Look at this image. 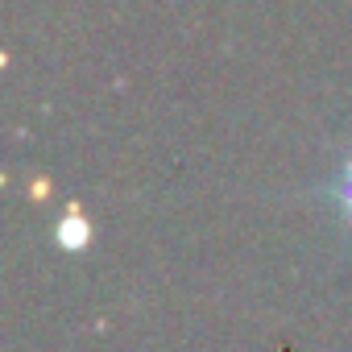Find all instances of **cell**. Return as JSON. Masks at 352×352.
Masks as SVG:
<instances>
[{"instance_id": "6da1fadb", "label": "cell", "mask_w": 352, "mask_h": 352, "mask_svg": "<svg viewBox=\"0 0 352 352\" xmlns=\"http://www.w3.org/2000/svg\"><path fill=\"white\" fill-rule=\"evenodd\" d=\"M58 241H63L71 253L87 249V241H91V228H87V220H83V216H67V220L58 224Z\"/></svg>"}, {"instance_id": "7a4b0ae2", "label": "cell", "mask_w": 352, "mask_h": 352, "mask_svg": "<svg viewBox=\"0 0 352 352\" xmlns=\"http://www.w3.org/2000/svg\"><path fill=\"white\" fill-rule=\"evenodd\" d=\"M336 204H340V212L352 220V157L344 162V170H340V183H336Z\"/></svg>"}]
</instances>
